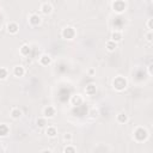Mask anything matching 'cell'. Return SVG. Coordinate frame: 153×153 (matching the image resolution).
<instances>
[{
	"instance_id": "obj_13",
	"label": "cell",
	"mask_w": 153,
	"mask_h": 153,
	"mask_svg": "<svg viewBox=\"0 0 153 153\" xmlns=\"http://www.w3.org/2000/svg\"><path fill=\"white\" fill-rule=\"evenodd\" d=\"M22 116H23V111L18 106H14L10 110V117L13 118V120H19Z\"/></svg>"
},
{
	"instance_id": "obj_27",
	"label": "cell",
	"mask_w": 153,
	"mask_h": 153,
	"mask_svg": "<svg viewBox=\"0 0 153 153\" xmlns=\"http://www.w3.org/2000/svg\"><path fill=\"white\" fill-rule=\"evenodd\" d=\"M152 67H153V66H152V63L147 66V72H148V75H152V74H153V73H152Z\"/></svg>"
},
{
	"instance_id": "obj_7",
	"label": "cell",
	"mask_w": 153,
	"mask_h": 153,
	"mask_svg": "<svg viewBox=\"0 0 153 153\" xmlns=\"http://www.w3.org/2000/svg\"><path fill=\"white\" fill-rule=\"evenodd\" d=\"M6 31L10 35H17L19 32V24L17 22H8L6 24Z\"/></svg>"
},
{
	"instance_id": "obj_14",
	"label": "cell",
	"mask_w": 153,
	"mask_h": 153,
	"mask_svg": "<svg viewBox=\"0 0 153 153\" xmlns=\"http://www.w3.org/2000/svg\"><path fill=\"white\" fill-rule=\"evenodd\" d=\"M110 39L114 41V42H116V43L122 42V39H123V33H122V31H120V30H114V31L111 32Z\"/></svg>"
},
{
	"instance_id": "obj_5",
	"label": "cell",
	"mask_w": 153,
	"mask_h": 153,
	"mask_svg": "<svg viewBox=\"0 0 153 153\" xmlns=\"http://www.w3.org/2000/svg\"><path fill=\"white\" fill-rule=\"evenodd\" d=\"M42 116H44L48 120H51L56 116V108L54 105H45L42 110Z\"/></svg>"
},
{
	"instance_id": "obj_24",
	"label": "cell",
	"mask_w": 153,
	"mask_h": 153,
	"mask_svg": "<svg viewBox=\"0 0 153 153\" xmlns=\"http://www.w3.org/2000/svg\"><path fill=\"white\" fill-rule=\"evenodd\" d=\"M88 115H90V117H91V118H97V117L99 116V111H98V109L93 108V109H91V110H90Z\"/></svg>"
},
{
	"instance_id": "obj_20",
	"label": "cell",
	"mask_w": 153,
	"mask_h": 153,
	"mask_svg": "<svg viewBox=\"0 0 153 153\" xmlns=\"http://www.w3.org/2000/svg\"><path fill=\"white\" fill-rule=\"evenodd\" d=\"M36 124L38 128H45L48 126V118H45L44 116H41V117H37L36 120Z\"/></svg>"
},
{
	"instance_id": "obj_4",
	"label": "cell",
	"mask_w": 153,
	"mask_h": 153,
	"mask_svg": "<svg viewBox=\"0 0 153 153\" xmlns=\"http://www.w3.org/2000/svg\"><path fill=\"white\" fill-rule=\"evenodd\" d=\"M111 8L115 13L122 14L127 11V2L124 0H114L111 4Z\"/></svg>"
},
{
	"instance_id": "obj_26",
	"label": "cell",
	"mask_w": 153,
	"mask_h": 153,
	"mask_svg": "<svg viewBox=\"0 0 153 153\" xmlns=\"http://www.w3.org/2000/svg\"><path fill=\"white\" fill-rule=\"evenodd\" d=\"M146 27H147L148 30H152V29H153V19H152V18L147 19V22H146Z\"/></svg>"
},
{
	"instance_id": "obj_1",
	"label": "cell",
	"mask_w": 153,
	"mask_h": 153,
	"mask_svg": "<svg viewBox=\"0 0 153 153\" xmlns=\"http://www.w3.org/2000/svg\"><path fill=\"white\" fill-rule=\"evenodd\" d=\"M149 137V133L148 130L142 127V126H137L134 128L133 130V140L137 143H142V142H146Z\"/></svg>"
},
{
	"instance_id": "obj_25",
	"label": "cell",
	"mask_w": 153,
	"mask_h": 153,
	"mask_svg": "<svg viewBox=\"0 0 153 153\" xmlns=\"http://www.w3.org/2000/svg\"><path fill=\"white\" fill-rule=\"evenodd\" d=\"M145 37H146V41L151 43V42L153 41V32H152V30H148V31L145 33Z\"/></svg>"
},
{
	"instance_id": "obj_21",
	"label": "cell",
	"mask_w": 153,
	"mask_h": 153,
	"mask_svg": "<svg viewBox=\"0 0 153 153\" xmlns=\"http://www.w3.org/2000/svg\"><path fill=\"white\" fill-rule=\"evenodd\" d=\"M63 153H75L78 149L75 146H73L72 143H66V146L63 147Z\"/></svg>"
},
{
	"instance_id": "obj_3",
	"label": "cell",
	"mask_w": 153,
	"mask_h": 153,
	"mask_svg": "<svg viewBox=\"0 0 153 153\" xmlns=\"http://www.w3.org/2000/svg\"><path fill=\"white\" fill-rule=\"evenodd\" d=\"M61 37L63 39H66V41H73L76 37V30H75V27L69 26V25L65 26L61 30Z\"/></svg>"
},
{
	"instance_id": "obj_8",
	"label": "cell",
	"mask_w": 153,
	"mask_h": 153,
	"mask_svg": "<svg viewBox=\"0 0 153 153\" xmlns=\"http://www.w3.org/2000/svg\"><path fill=\"white\" fill-rule=\"evenodd\" d=\"M38 63L42 67H48V66H50L53 63V57L49 54H42L38 57Z\"/></svg>"
},
{
	"instance_id": "obj_12",
	"label": "cell",
	"mask_w": 153,
	"mask_h": 153,
	"mask_svg": "<svg viewBox=\"0 0 153 153\" xmlns=\"http://www.w3.org/2000/svg\"><path fill=\"white\" fill-rule=\"evenodd\" d=\"M116 121H117V123H120V124H126V123H128V121H129V116H128V114H127L126 111H120V112L116 115Z\"/></svg>"
},
{
	"instance_id": "obj_10",
	"label": "cell",
	"mask_w": 153,
	"mask_h": 153,
	"mask_svg": "<svg viewBox=\"0 0 153 153\" xmlns=\"http://www.w3.org/2000/svg\"><path fill=\"white\" fill-rule=\"evenodd\" d=\"M25 73H26V69H25V67L22 66V65H16V66L13 67V69H12V74H13L16 78H22V76L25 75Z\"/></svg>"
},
{
	"instance_id": "obj_15",
	"label": "cell",
	"mask_w": 153,
	"mask_h": 153,
	"mask_svg": "<svg viewBox=\"0 0 153 153\" xmlns=\"http://www.w3.org/2000/svg\"><path fill=\"white\" fill-rule=\"evenodd\" d=\"M45 135L50 139H54L57 136V128L54 126H47L45 127Z\"/></svg>"
},
{
	"instance_id": "obj_23",
	"label": "cell",
	"mask_w": 153,
	"mask_h": 153,
	"mask_svg": "<svg viewBox=\"0 0 153 153\" xmlns=\"http://www.w3.org/2000/svg\"><path fill=\"white\" fill-rule=\"evenodd\" d=\"M62 140H63L65 143H71V142L73 141V134H72V133H66V134H63Z\"/></svg>"
},
{
	"instance_id": "obj_6",
	"label": "cell",
	"mask_w": 153,
	"mask_h": 153,
	"mask_svg": "<svg viewBox=\"0 0 153 153\" xmlns=\"http://www.w3.org/2000/svg\"><path fill=\"white\" fill-rule=\"evenodd\" d=\"M27 23H29L30 26L36 27V26L42 24V17L37 13H30L29 17H27Z\"/></svg>"
},
{
	"instance_id": "obj_11",
	"label": "cell",
	"mask_w": 153,
	"mask_h": 153,
	"mask_svg": "<svg viewBox=\"0 0 153 153\" xmlns=\"http://www.w3.org/2000/svg\"><path fill=\"white\" fill-rule=\"evenodd\" d=\"M69 103L71 105L73 106H79L84 103V97L80 94V93H75L73 96H71V99H69Z\"/></svg>"
},
{
	"instance_id": "obj_28",
	"label": "cell",
	"mask_w": 153,
	"mask_h": 153,
	"mask_svg": "<svg viewBox=\"0 0 153 153\" xmlns=\"http://www.w3.org/2000/svg\"><path fill=\"white\" fill-rule=\"evenodd\" d=\"M88 73H90V75H93V74H94V73H96V71H94V69H93V68H91V69H90V71H88Z\"/></svg>"
},
{
	"instance_id": "obj_2",
	"label": "cell",
	"mask_w": 153,
	"mask_h": 153,
	"mask_svg": "<svg viewBox=\"0 0 153 153\" xmlns=\"http://www.w3.org/2000/svg\"><path fill=\"white\" fill-rule=\"evenodd\" d=\"M111 86L114 87L115 91L123 92L128 87V79L123 75H116L111 81Z\"/></svg>"
},
{
	"instance_id": "obj_18",
	"label": "cell",
	"mask_w": 153,
	"mask_h": 153,
	"mask_svg": "<svg viewBox=\"0 0 153 153\" xmlns=\"http://www.w3.org/2000/svg\"><path fill=\"white\" fill-rule=\"evenodd\" d=\"M96 92H97V86L94 84H88V85L85 86V93L87 96H90V97L91 96H94Z\"/></svg>"
},
{
	"instance_id": "obj_9",
	"label": "cell",
	"mask_w": 153,
	"mask_h": 153,
	"mask_svg": "<svg viewBox=\"0 0 153 153\" xmlns=\"http://www.w3.org/2000/svg\"><path fill=\"white\" fill-rule=\"evenodd\" d=\"M53 11H54V7H53V5H51L50 2H43V4H41V6H39V12H41L42 14H44V16L51 14Z\"/></svg>"
},
{
	"instance_id": "obj_16",
	"label": "cell",
	"mask_w": 153,
	"mask_h": 153,
	"mask_svg": "<svg viewBox=\"0 0 153 153\" xmlns=\"http://www.w3.org/2000/svg\"><path fill=\"white\" fill-rule=\"evenodd\" d=\"M30 53H31V47L29 44H25V43L22 44V47L19 48V55L23 57H26L30 55Z\"/></svg>"
},
{
	"instance_id": "obj_19",
	"label": "cell",
	"mask_w": 153,
	"mask_h": 153,
	"mask_svg": "<svg viewBox=\"0 0 153 153\" xmlns=\"http://www.w3.org/2000/svg\"><path fill=\"white\" fill-rule=\"evenodd\" d=\"M11 129L8 127V124L6 123H0V137H6L10 134Z\"/></svg>"
},
{
	"instance_id": "obj_17",
	"label": "cell",
	"mask_w": 153,
	"mask_h": 153,
	"mask_svg": "<svg viewBox=\"0 0 153 153\" xmlns=\"http://www.w3.org/2000/svg\"><path fill=\"white\" fill-rule=\"evenodd\" d=\"M117 47H118V43H116V42H114V41H111V39L106 41V43H105V49H106L109 53H114V51L117 49Z\"/></svg>"
},
{
	"instance_id": "obj_22",
	"label": "cell",
	"mask_w": 153,
	"mask_h": 153,
	"mask_svg": "<svg viewBox=\"0 0 153 153\" xmlns=\"http://www.w3.org/2000/svg\"><path fill=\"white\" fill-rule=\"evenodd\" d=\"M8 78V69L6 67H0V81H5Z\"/></svg>"
}]
</instances>
